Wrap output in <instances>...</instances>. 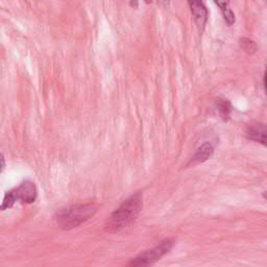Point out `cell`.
<instances>
[{"mask_svg":"<svg viewBox=\"0 0 267 267\" xmlns=\"http://www.w3.org/2000/svg\"><path fill=\"white\" fill-rule=\"evenodd\" d=\"M218 111H219L221 117L225 120L226 118H228L230 116V113H231V104L229 101L226 100H222V101H219L218 102Z\"/></svg>","mask_w":267,"mask_h":267,"instance_id":"30bf717a","label":"cell"},{"mask_svg":"<svg viewBox=\"0 0 267 267\" xmlns=\"http://www.w3.org/2000/svg\"><path fill=\"white\" fill-rule=\"evenodd\" d=\"M246 136L249 140H253L259 143L266 145V126L265 124L257 123L255 125H250L247 128Z\"/></svg>","mask_w":267,"mask_h":267,"instance_id":"8992f818","label":"cell"},{"mask_svg":"<svg viewBox=\"0 0 267 267\" xmlns=\"http://www.w3.org/2000/svg\"><path fill=\"white\" fill-rule=\"evenodd\" d=\"M214 151V147L212 146L211 143H205L201 145V146L196 150L195 155L192 158V162L194 163H203L206 160H208L210 157L212 156Z\"/></svg>","mask_w":267,"mask_h":267,"instance_id":"52a82bcc","label":"cell"},{"mask_svg":"<svg viewBox=\"0 0 267 267\" xmlns=\"http://www.w3.org/2000/svg\"><path fill=\"white\" fill-rule=\"evenodd\" d=\"M5 167V161H4V157L1 152H0V172H2L4 170Z\"/></svg>","mask_w":267,"mask_h":267,"instance_id":"8fae6325","label":"cell"},{"mask_svg":"<svg viewBox=\"0 0 267 267\" xmlns=\"http://www.w3.org/2000/svg\"><path fill=\"white\" fill-rule=\"evenodd\" d=\"M142 196L140 193L134 194L127 198L116 211L113 213L106 223V230L111 233H116L127 228L135 222L142 209Z\"/></svg>","mask_w":267,"mask_h":267,"instance_id":"6da1fadb","label":"cell"},{"mask_svg":"<svg viewBox=\"0 0 267 267\" xmlns=\"http://www.w3.org/2000/svg\"><path fill=\"white\" fill-rule=\"evenodd\" d=\"M240 46H241L242 49L249 54L255 53L257 51L256 43L253 41V40L247 39V38H243V39L240 40Z\"/></svg>","mask_w":267,"mask_h":267,"instance_id":"9c48e42d","label":"cell"},{"mask_svg":"<svg viewBox=\"0 0 267 267\" xmlns=\"http://www.w3.org/2000/svg\"><path fill=\"white\" fill-rule=\"evenodd\" d=\"M97 211L94 204H80L64 208L56 213V221L63 230H71L90 219Z\"/></svg>","mask_w":267,"mask_h":267,"instance_id":"7a4b0ae2","label":"cell"},{"mask_svg":"<svg viewBox=\"0 0 267 267\" xmlns=\"http://www.w3.org/2000/svg\"><path fill=\"white\" fill-rule=\"evenodd\" d=\"M216 4L220 7L226 23L231 25V24L235 22V15L229 9V2H216Z\"/></svg>","mask_w":267,"mask_h":267,"instance_id":"ba28073f","label":"cell"},{"mask_svg":"<svg viewBox=\"0 0 267 267\" xmlns=\"http://www.w3.org/2000/svg\"><path fill=\"white\" fill-rule=\"evenodd\" d=\"M37 198V188L32 182L26 181L22 183L18 188H15L9 192L5 193L4 198L0 210L10 209L14 206L16 201H21L22 204H30L34 203Z\"/></svg>","mask_w":267,"mask_h":267,"instance_id":"3957f363","label":"cell"},{"mask_svg":"<svg viewBox=\"0 0 267 267\" xmlns=\"http://www.w3.org/2000/svg\"><path fill=\"white\" fill-rule=\"evenodd\" d=\"M173 245V240H165L160 245L146 250L131 261L127 267H152Z\"/></svg>","mask_w":267,"mask_h":267,"instance_id":"277c9868","label":"cell"},{"mask_svg":"<svg viewBox=\"0 0 267 267\" xmlns=\"http://www.w3.org/2000/svg\"><path fill=\"white\" fill-rule=\"evenodd\" d=\"M188 4L190 5L194 20H195L198 27L204 28L208 20V11L206 6L200 1H189Z\"/></svg>","mask_w":267,"mask_h":267,"instance_id":"5b68a950","label":"cell"}]
</instances>
